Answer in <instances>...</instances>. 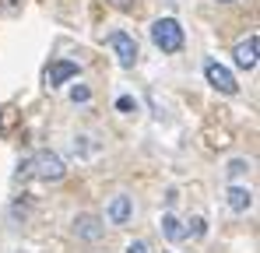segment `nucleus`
Returning <instances> with one entry per match:
<instances>
[{
	"label": "nucleus",
	"mask_w": 260,
	"mask_h": 253,
	"mask_svg": "<svg viewBox=\"0 0 260 253\" xmlns=\"http://www.w3.org/2000/svg\"><path fill=\"white\" fill-rule=\"evenodd\" d=\"M204 78H208V84H211L215 91H221V95H236V91H239V84H236V78H232V71L221 67L218 60H208Z\"/></svg>",
	"instance_id": "obj_3"
},
{
	"label": "nucleus",
	"mask_w": 260,
	"mask_h": 253,
	"mask_svg": "<svg viewBox=\"0 0 260 253\" xmlns=\"http://www.w3.org/2000/svg\"><path fill=\"white\" fill-rule=\"evenodd\" d=\"M116 109H120V113H137V102H134L130 95H123V99H116Z\"/></svg>",
	"instance_id": "obj_14"
},
{
	"label": "nucleus",
	"mask_w": 260,
	"mask_h": 253,
	"mask_svg": "<svg viewBox=\"0 0 260 253\" xmlns=\"http://www.w3.org/2000/svg\"><path fill=\"white\" fill-rule=\"evenodd\" d=\"M74 232H78L81 239H99V236H102V229H99V222H95L91 214H78V218H74Z\"/></svg>",
	"instance_id": "obj_10"
},
{
	"label": "nucleus",
	"mask_w": 260,
	"mask_h": 253,
	"mask_svg": "<svg viewBox=\"0 0 260 253\" xmlns=\"http://www.w3.org/2000/svg\"><path fill=\"white\" fill-rule=\"evenodd\" d=\"M71 99H74V102H88V99H91L88 84H74V88H71Z\"/></svg>",
	"instance_id": "obj_13"
},
{
	"label": "nucleus",
	"mask_w": 260,
	"mask_h": 253,
	"mask_svg": "<svg viewBox=\"0 0 260 253\" xmlns=\"http://www.w3.org/2000/svg\"><path fill=\"white\" fill-rule=\"evenodd\" d=\"M28 176H36V179H43V183H60L63 176H67V166H63V159L56 155V151H36L32 159H28Z\"/></svg>",
	"instance_id": "obj_1"
},
{
	"label": "nucleus",
	"mask_w": 260,
	"mask_h": 253,
	"mask_svg": "<svg viewBox=\"0 0 260 253\" xmlns=\"http://www.w3.org/2000/svg\"><path fill=\"white\" fill-rule=\"evenodd\" d=\"M246 169H250V162H243V159H236V162H229V169H225V172H229V179H239V176H243Z\"/></svg>",
	"instance_id": "obj_12"
},
{
	"label": "nucleus",
	"mask_w": 260,
	"mask_h": 253,
	"mask_svg": "<svg viewBox=\"0 0 260 253\" xmlns=\"http://www.w3.org/2000/svg\"><path fill=\"white\" fill-rule=\"evenodd\" d=\"M218 4H232V0H218Z\"/></svg>",
	"instance_id": "obj_17"
},
{
	"label": "nucleus",
	"mask_w": 260,
	"mask_h": 253,
	"mask_svg": "<svg viewBox=\"0 0 260 253\" xmlns=\"http://www.w3.org/2000/svg\"><path fill=\"white\" fill-rule=\"evenodd\" d=\"M109 46H113L120 67H134V64H137V42H134L130 32H113V36H109Z\"/></svg>",
	"instance_id": "obj_4"
},
{
	"label": "nucleus",
	"mask_w": 260,
	"mask_h": 253,
	"mask_svg": "<svg viewBox=\"0 0 260 253\" xmlns=\"http://www.w3.org/2000/svg\"><path fill=\"white\" fill-rule=\"evenodd\" d=\"M204 232H208V222H204L201 214H197V218H190V229H186V236H197V239H201Z\"/></svg>",
	"instance_id": "obj_11"
},
{
	"label": "nucleus",
	"mask_w": 260,
	"mask_h": 253,
	"mask_svg": "<svg viewBox=\"0 0 260 253\" xmlns=\"http://www.w3.org/2000/svg\"><path fill=\"white\" fill-rule=\"evenodd\" d=\"M162 236L169 239V243H179V239H186V229H183V222L176 218V214H162Z\"/></svg>",
	"instance_id": "obj_9"
},
{
	"label": "nucleus",
	"mask_w": 260,
	"mask_h": 253,
	"mask_svg": "<svg viewBox=\"0 0 260 253\" xmlns=\"http://www.w3.org/2000/svg\"><path fill=\"white\" fill-rule=\"evenodd\" d=\"M127 253H148V246H144L141 239H134V243H130V246H127Z\"/></svg>",
	"instance_id": "obj_15"
},
{
	"label": "nucleus",
	"mask_w": 260,
	"mask_h": 253,
	"mask_svg": "<svg viewBox=\"0 0 260 253\" xmlns=\"http://www.w3.org/2000/svg\"><path fill=\"white\" fill-rule=\"evenodd\" d=\"M151 42L162 49V53H179L183 49V25L176 18H158L151 25Z\"/></svg>",
	"instance_id": "obj_2"
},
{
	"label": "nucleus",
	"mask_w": 260,
	"mask_h": 253,
	"mask_svg": "<svg viewBox=\"0 0 260 253\" xmlns=\"http://www.w3.org/2000/svg\"><path fill=\"white\" fill-rule=\"evenodd\" d=\"M71 78H78V64H74V60H56V64L46 71V84H49V88H60L63 81H71Z\"/></svg>",
	"instance_id": "obj_6"
},
{
	"label": "nucleus",
	"mask_w": 260,
	"mask_h": 253,
	"mask_svg": "<svg viewBox=\"0 0 260 253\" xmlns=\"http://www.w3.org/2000/svg\"><path fill=\"white\" fill-rule=\"evenodd\" d=\"M225 201H229V208L232 211H250L253 208V194L246 190V186H229V194H225Z\"/></svg>",
	"instance_id": "obj_8"
},
{
	"label": "nucleus",
	"mask_w": 260,
	"mask_h": 253,
	"mask_svg": "<svg viewBox=\"0 0 260 253\" xmlns=\"http://www.w3.org/2000/svg\"><path fill=\"white\" fill-rule=\"evenodd\" d=\"M130 214H134V204H130V197H113L109 201V208H106V218H109V225H127Z\"/></svg>",
	"instance_id": "obj_7"
},
{
	"label": "nucleus",
	"mask_w": 260,
	"mask_h": 253,
	"mask_svg": "<svg viewBox=\"0 0 260 253\" xmlns=\"http://www.w3.org/2000/svg\"><path fill=\"white\" fill-rule=\"evenodd\" d=\"M257 49H260V36H246V39L236 46V67H243V71H253L257 67Z\"/></svg>",
	"instance_id": "obj_5"
},
{
	"label": "nucleus",
	"mask_w": 260,
	"mask_h": 253,
	"mask_svg": "<svg viewBox=\"0 0 260 253\" xmlns=\"http://www.w3.org/2000/svg\"><path fill=\"white\" fill-rule=\"evenodd\" d=\"M113 7H120V11H130V0H113Z\"/></svg>",
	"instance_id": "obj_16"
}]
</instances>
